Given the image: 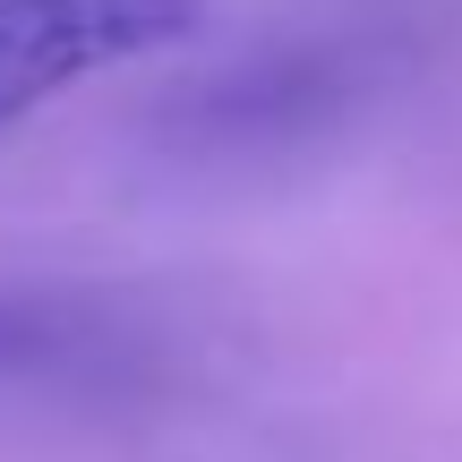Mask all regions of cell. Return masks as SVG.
<instances>
[{"mask_svg": "<svg viewBox=\"0 0 462 462\" xmlns=\"http://www.w3.org/2000/svg\"><path fill=\"white\" fill-rule=\"evenodd\" d=\"M429 60V9L368 0V9L317 17L300 34L223 60L215 78H189L171 103L146 112V137L180 163H282L326 137H343L368 103H385Z\"/></svg>", "mask_w": 462, "mask_h": 462, "instance_id": "1", "label": "cell"}, {"mask_svg": "<svg viewBox=\"0 0 462 462\" xmlns=\"http://www.w3.org/2000/svg\"><path fill=\"white\" fill-rule=\"evenodd\" d=\"M198 334L137 282H0V429H103L171 402Z\"/></svg>", "mask_w": 462, "mask_h": 462, "instance_id": "2", "label": "cell"}, {"mask_svg": "<svg viewBox=\"0 0 462 462\" xmlns=\"http://www.w3.org/2000/svg\"><path fill=\"white\" fill-rule=\"evenodd\" d=\"M206 0H0V129L95 69L180 43Z\"/></svg>", "mask_w": 462, "mask_h": 462, "instance_id": "3", "label": "cell"}]
</instances>
